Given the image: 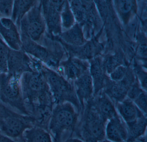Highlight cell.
<instances>
[{
    "label": "cell",
    "mask_w": 147,
    "mask_h": 142,
    "mask_svg": "<svg viewBox=\"0 0 147 142\" xmlns=\"http://www.w3.org/2000/svg\"><path fill=\"white\" fill-rule=\"evenodd\" d=\"M34 126L33 117L13 111L0 101V133L21 142L25 131Z\"/></svg>",
    "instance_id": "cell-4"
},
{
    "label": "cell",
    "mask_w": 147,
    "mask_h": 142,
    "mask_svg": "<svg viewBox=\"0 0 147 142\" xmlns=\"http://www.w3.org/2000/svg\"><path fill=\"white\" fill-rule=\"evenodd\" d=\"M36 62H32L23 52L9 50L7 72L21 75L25 72L36 70Z\"/></svg>",
    "instance_id": "cell-8"
},
{
    "label": "cell",
    "mask_w": 147,
    "mask_h": 142,
    "mask_svg": "<svg viewBox=\"0 0 147 142\" xmlns=\"http://www.w3.org/2000/svg\"><path fill=\"white\" fill-rule=\"evenodd\" d=\"M105 139L111 142H127L128 134L126 124L117 114L106 124Z\"/></svg>",
    "instance_id": "cell-10"
},
{
    "label": "cell",
    "mask_w": 147,
    "mask_h": 142,
    "mask_svg": "<svg viewBox=\"0 0 147 142\" xmlns=\"http://www.w3.org/2000/svg\"><path fill=\"white\" fill-rule=\"evenodd\" d=\"M63 142H83L82 140H81L80 139L75 137H72L66 139L65 141Z\"/></svg>",
    "instance_id": "cell-28"
},
{
    "label": "cell",
    "mask_w": 147,
    "mask_h": 142,
    "mask_svg": "<svg viewBox=\"0 0 147 142\" xmlns=\"http://www.w3.org/2000/svg\"><path fill=\"white\" fill-rule=\"evenodd\" d=\"M126 125L128 134L127 142H133L146 133L147 115H142L135 121Z\"/></svg>",
    "instance_id": "cell-16"
},
{
    "label": "cell",
    "mask_w": 147,
    "mask_h": 142,
    "mask_svg": "<svg viewBox=\"0 0 147 142\" xmlns=\"http://www.w3.org/2000/svg\"><path fill=\"white\" fill-rule=\"evenodd\" d=\"M80 115L75 107L69 102L54 106L48 129L55 142H62L65 133L70 132L73 137Z\"/></svg>",
    "instance_id": "cell-3"
},
{
    "label": "cell",
    "mask_w": 147,
    "mask_h": 142,
    "mask_svg": "<svg viewBox=\"0 0 147 142\" xmlns=\"http://www.w3.org/2000/svg\"><path fill=\"white\" fill-rule=\"evenodd\" d=\"M75 86L76 96L81 107L82 112L86 102L93 97V83L90 74L86 71L77 78L75 81Z\"/></svg>",
    "instance_id": "cell-13"
},
{
    "label": "cell",
    "mask_w": 147,
    "mask_h": 142,
    "mask_svg": "<svg viewBox=\"0 0 147 142\" xmlns=\"http://www.w3.org/2000/svg\"><path fill=\"white\" fill-rule=\"evenodd\" d=\"M8 46L0 39V74L8 72Z\"/></svg>",
    "instance_id": "cell-19"
},
{
    "label": "cell",
    "mask_w": 147,
    "mask_h": 142,
    "mask_svg": "<svg viewBox=\"0 0 147 142\" xmlns=\"http://www.w3.org/2000/svg\"><path fill=\"white\" fill-rule=\"evenodd\" d=\"M132 101L144 114L147 115V100L146 93L143 91Z\"/></svg>",
    "instance_id": "cell-21"
},
{
    "label": "cell",
    "mask_w": 147,
    "mask_h": 142,
    "mask_svg": "<svg viewBox=\"0 0 147 142\" xmlns=\"http://www.w3.org/2000/svg\"><path fill=\"white\" fill-rule=\"evenodd\" d=\"M69 37H70V39L74 40V41H79L80 40V32H77L76 30H74L73 32L69 33Z\"/></svg>",
    "instance_id": "cell-25"
},
{
    "label": "cell",
    "mask_w": 147,
    "mask_h": 142,
    "mask_svg": "<svg viewBox=\"0 0 147 142\" xmlns=\"http://www.w3.org/2000/svg\"><path fill=\"white\" fill-rule=\"evenodd\" d=\"M63 20L65 26L69 27L73 22V17L72 14L69 11L64 12L63 14Z\"/></svg>",
    "instance_id": "cell-23"
},
{
    "label": "cell",
    "mask_w": 147,
    "mask_h": 142,
    "mask_svg": "<svg viewBox=\"0 0 147 142\" xmlns=\"http://www.w3.org/2000/svg\"><path fill=\"white\" fill-rule=\"evenodd\" d=\"M49 131L38 126H34L25 131L21 142H53Z\"/></svg>",
    "instance_id": "cell-15"
},
{
    "label": "cell",
    "mask_w": 147,
    "mask_h": 142,
    "mask_svg": "<svg viewBox=\"0 0 147 142\" xmlns=\"http://www.w3.org/2000/svg\"><path fill=\"white\" fill-rule=\"evenodd\" d=\"M131 7V2L129 1H121L119 2V8L123 13L129 12Z\"/></svg>",
    "instance_id": "cell-24"
},
{
    "label": "cell",
    "mask_w": 147,
    "mask_h": 142,
    "mask_svg": "<svg viewBox=\"0 0 147 142\" xmlns=\"http://www.w3.org/2000/svg\"><path fill=\"white\" fill-rule=\"evenodd\" d=\"M0 142H19L15 141L0 133Z\"/></svg>",
    "instance_id": "cell-26"
},
{
    "label": "cell",
    "mask_w": 147,
    "mask_h": 142,
    "mask_svg": "<svg viewBox=\"0 0 147 142\" xmlns=\"http://www.w3.org/2000/svg\"><path fill=\"white\" fill-rule=\"evenodd\" d=\"M115 106L117 113L125 124L135 121L142 115H145L137 107L131 100L128 98L116 103Z\"/></svg>",
    "instance_id": "cell-14"
},
{
    "label": "cell",
    "mask_w": 147,
    "mask_h": 142,
    "mask_svg": "<svg viewBox=\"0 0 147 142\" xmlns=\"http://www.w3.org/2000/svg\"><path fill=\"white\" fill-rule=\"evenodd\" d=\"M21 75L7 73L0 74V101L29 115L25 106L21 90Z\"/></svg>",
    "instance_id": "cell-5"
},
{
    "label": "cell",
    "mask_w": 147,
    "mask_h": 142,
    "mask_svg": "<svg viewBox=\"0 0 147 142\" xmlns=\"http://www.w3.org/2000/svg\"><path fill=\"white\" fill-rule=\"evenodd\" d=\"M113 81L107 83L105 92L115 104L126 98L129 90L134 82V77L131 72H128L122 81Z\"/></svg>",
    "instance_id": "cell-9"
},
{
    "label": "cell",
    "mask_w": 147,
    "mask_h": 142,
    "mask_svg": "<svg viewBox=\"0 0 147 142\" xmlns=\"http://www.w3.org/2000/svg\"><path fill=\"white\" fill-rule=\"evenodd\" d=\"M128 70L125 66L120 65L110 73L111 79L114 81H122L126 75Z\"/></svg>",
    "instance_id": "cell-22"
},
{
    "label": "cell",
    "mask_w": 147,
    "mask_h": 142,
    "mask_svg": "<svg viewBox=\"0 0 147 142\" xmlns=\"http://www.w3.org/2000/svg\"><path fill=\"white\" fill-rule=\"evenodd\" d=\"M146 45L143 44L141 45V46L140 47L139 49V53L141 55H143V56H146V53H147V51H146Z\"/></svg>",
    "instance_id": "cell-27"
},
{
    "label": "cell",
    "mask_w": 147,
    "mask_h": 142,
    "mask_svg": "<svg viewBox=\"0 0 147 142\" xmlns=\"http://www.w3.org/2000/svg\"><path fill=\"white\" fill-rule=\"evenodd\" d=\"M90 75L94 82L95 94L99 91L104 84V71L100 63H92L90 68Z\"/></svg>",
    "instance_id": "cell-18"
},
{
    "label": "cell",
    "mask_w": 147,
    "mask_h": 142,
    "mask_svg": "<svg viewBox=\"0 0 147 142\" xmlns=\"http://www.w3.org/2000/svg\"><path fill=\"white\" fill-rule=\"evenodd\" d=\"M42 70L46 78L55 105L69 102L75 107L80 114L82 110L80 104L77 96L73 93L69 83L59 74L45 66L42 65Z\"/></svg>",
    "instance_id": "cell-6"
},
{
    "label": "cell",
    "mask_w": 147,
    "mask_h": 142,
    "mask_svg": "<svg viewBox=\"0 0 147 142\" xmlns=\"http://www.w3.org/2000/svg\"><path fill=\"white\" fill-rule=\"evenodd\" d=\"M13 1H0V19H11L13 9Z\"/></svg>",
    "instance_id": "cell-20"
},
{
    "label": "cell",
    "mask_w": 147,
    "mask_h": 142,
    "mask_svg": "<svg viewBox=\"0 0 147 142\" xmlns=\"http://www.w3.org/2000/svg\"><path fill=\"white\" fill-rule=\"evenodd\" d=\"M36 2L35 1H14L11 19L16 26L18 27L19 29L21 20Z\"/></svg>",
    "instance_id": "cell-17"
},
{
    "label": "cell",
    "mask_w": 147,
    "mask_h": 142,
    "mask_svg": "<svg viewBox=\"0 0 147 142\" xmlns=\"http://www.w3.org/2000/svg\"><path fill=\"white\" fill-rule=\"evenodd\" d=\"M41 5H34L23 17L20 25L21 35L34 41L40 39L45 30Z\"/></svg>",
    "instance_id": "cell-7"
},
{
    "label": "cell",
    "mask_w": 147,
    "mask_h": 142,
    "mask_svg": "<svg viewBox=\"0 0 147 142\" xmlns=\"http://www.w3.org/2000/svg\"><path fill=\"white\" fill-rule=\"evenodd\" d=\"M89 101L101 118L106 123L117 114L115 104L105 94L95 96Z\"/></svg>",
    "instance_id": "cell-12"
},
{
    "label": "cell",
    "mask_w": 147,
    "mask_h": 142,
    "mask_svg": "<svg viewBox=\"0 0 147 142\" xmlns=\"http://www.w3.org/2000/svg\"><path fill=\"white\" fill-rule=\"evenodd\" d=\"M0 33L12 49L20 50L22 48L21 38L18 27L11 19H0Z\"/></svg>",
    "instance_id": "cell-11"
},
{
    "label": "cell",
    "mask_w": 147,
    "mask_h": 142,
    "mask_svg": "<svg viewBox=\"0 0 147 142\" xmlns=\"http://www.w3.org/2000/svg\"><path fill=\"white\" fill-rule=\"evenodd\" d=\"M41 68L23 73L20 82L25 106L29 115L34 118L35 126L49 131L55 104Z\"/></svg>",
    "instance_id": "cell-1"
},
{
    "label": "cell",
    "mask_w": 147,
    "mask_h": 142,
    "mask_svg": "<svg viewBox=\"0 0 147 142\" xmlns=\"http://www.w3.org/2000/svg\"><path fill=\"white\" fill-rule=\"evenodd\" d=\"M106 124L88 100L80 114L73 134L83 142H99L105 139Z\"/></svg>",
    "instance_id": "cell-2"
},
{
    "label": "cell",
    "mask_w": 147,
    "mask_h": 142,
    "mask_svg": "<svg viewBox=\"0 0 147 142\" xmlns=\"http://www.w3.org/2000/svg\"><path fill=\"white\" fill-rule=\"evenodd\" d=\"M111 142V141H108V140H107V139H105L104 140H102V141H100V142Z\"/></svg>",
    "instance_id": "cell-29"
}]
</instances>
